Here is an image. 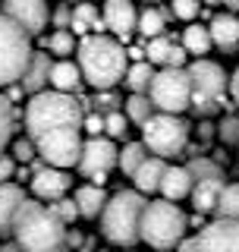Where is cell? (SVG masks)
I'll list each match as a JSON object with an SVG mask.
<instances>
[{
  "label": "cell",
  "instance_id": "19",
  "mask_svg": "<svg viewBox=\"0 0 239 252\" xmlns=\"http://www.w3.org/2000/svg\"><path fill=\"white\" fill-rule=\"evenodd\" d=\"M167 167H170V164L161 161V158H148V161L139 167V173L132 177L135 192H142V195L161 192V183H164V173H167Z\"/></svg>",
  "mask_w": 239,
  "mask_h": 252
},
{
  "label": "cell",
  "instance_id": "13",
  "mask_svg": "<svg viewBox=\"0 0 239 252\" xmlns=\"http://www.w3.org/2000/svg\"><path fill=\"white\" fill-rule=\"evenodd\" d=\"M73 186V177L66 170L47 167V164H38L35 173H31V192L44 202H60L66 199V189Z\"/></svg>",
  "mask_w": 239,
  "mask_h": 252
},
{
  "label": "cell",
  "instance_id": "23",
  "mask_svg": "<svg viewBox=\"0 0 239 252\" xmlns=\"http://www.w3.org/2000/svg\"><path fill=\"white\" fill-rule=\"evenodd\" d=\"M214 47L211 41V29L202 26V22H189V29H182V51L192 54L195 60H205V54H208Z\"/></svg>",
  "mask_w": 239,
  "mask_h": 252
},
{
  "label": "cell",
  "instance_id": "46",
  "mask_svg": "<svg viewBox=\"0 0 239 252\" xmlns=\"http://www.w3.org/2000/svg\"><path fill=\"white\" fill-rule=\"evenodd\" d=\"M66 243H69V246H79V243H82V236H79V233H66Z\"/></svg>",
  "mask_w": 239,
  "mask_h": 252
},
{
  "label": "cell",
  "instance_id": "44",
  "mask_svg": "<svg viewBox=\"0 0 239 252\" xmlns=\"http://www.w3.org/2000/svg\"><path fill=\"white\" fill-rule=\"evenodd\" d=\"M198 136H202V142H208V139H214V126H211L208 120H202V126H198Z\"/></svg>",
  "mask_w": 239,
  "mask_h": 252
},
{
  "label": "cell",
  "instance_id": "28",
  "mask_svg": "<svg viewBox=\"0 0 239 252\" xmlns=\"http://www.w3.org/2000/svg\"><path fill=\"white\" fill-rule=\"evenodd\" d=\"M123 107H126V120H129V123H139V126H145L151 117L157 114L148 94H129Z\"/></svg>",
  "mask_w": 239,
  "mask_h": 252
},
{
  "label": "cell",
  "instance_id": "6",
  "mask_svg": "<svg viewBox=\"0 0 239 252\" xmlns=\"http://www.w3.org/2000/svg\"><path fill=\"white\" fill-rule=\"evenodd\" d=\"M31 35L22 32L10 16L0 13V89L19 85L31 63Z\"/></svg>",
  "mask_w": 239,
  "mask_h": 252
},
{
  "label": "cell",
  "instance_id": "32",
  "mask_svg": "<svg viewBox=\"0 0 239 252\" xmlns=\"http://www.w3.org/2000/svg\"><path fill=\"white\" fill-rule=\"evenodd\" d=\"M13 129H16V110L6 101V94H0V155H3L6 142L13 139Z\"/></svg>",
  "mask_w": 239,
  "mask_h": 252
},
{
  "label": "cell",
  "instance_id": "39",
  "mask_svg": "<svg viewBox=\"0 0 239 252\" xmlns=\"http://www.w3.org/2000/svg\"><path fill=\"white\" fill-rule=\"evenodd\" d=\"M82 129L89 132V139H101V132H104V117L101 114H85Z\"/></svg>",
  "mask_w": 239,
  "mask_h": 252
},
{
  "label": "cell",
  "instance_id": "15",
  "mask_svg": "<svg viewBox=\"0 0 239 252\" xmlns=\"http://www.w3.org/2000/svg\"><path fill=\"white\" fill-rule=\"evenodd\" d=\"M145 54H148V63L151 66H164V69H182V63H186V51H182V44H177L173 38H154V41H148L145 47Z\"/></svg>",
  "mask_w": 239,
  "mask_h": 252
},
{
  "label": "cell",
  "instance_id": "4",
  "mask_svg": "<svg viewBox=\"0 0 239 252\" xmlns=\"http://www.w3.org/2000/svg\"><path fill=\"white\" fill-rule=\"evenodd\" d=\"M148 208V199L135 189H123L114 199H107V208L101 215V233L114 246H135L142 240V215Z\"/></svg>",
  "mask_w": 239,
  "mask_h": 252
},
{
  "label": "cell",
  "instance_id": "30",
  "mask_svg": "<svg viewBox=\"0 0 239 252\" xmlns=\"http://www.w3.org/2000/svg\"><path fill=\"white\" fill-rule=\"evenodd\" d=\"M217 220H239V183H227L217 202Z\"/></svg>",
  "mask_w": 239,
  "mask_h": 252
},
{
  "label": "cell",
  "instance_id": "42",
  "mask_svg": "<svg viewBox=\"0 0 239 252\" xmlns=\"http://www.w3.org/2000/svg\"><path fill=\"white\" fill-rule=\"evenodd\" d=\"M230 94H233V104L239 107V66H236V73L230 76Z\"/></svg>",
  "mask_w": 239,
  "mask_h": 252
},
{
  "label": "cell",
  "instance_id": "24",
  "mask_svg": "<svg viewBox=\"0 0 239 252\" xmlns=\"http://www.w3.org/2000/svg\"><path fill=\"white\" fill-rule=\"evenodd\" d=\"M76 205L82 218H98L107 208V192L101 186H79L76 189Z\"/></svg>",
  "mask_w": 239,
  "mask_h": 252
},
{
  "label": "cell",
  "instance_id": "35",
  "mask_svg": "<svg viewBox=\"0 0 239 252\" xmlns=\"http://www.w3.org/2000/svg\"><path fill=\"white\" fill-rule=\"evenodd\" d=\"M51 211L63 220V224H73V220L79 218V205H76V199H60V202H54Z\"/></svg>",
  "mask_w": 239,
  "mask_h": 252
},
{
  "label": "cell",
  "instance_id": "36",
  "mask_svg": "<svg viewBox=\"0 0 239 252\" xmlns=\"http://www.w3.org/2000/svg\"><path fill=\"white\" fill-rule=\"evenodd\" d=\"M94 104H98L94 114L107 117V114H117V104H123V101H120L114 92H94Z\"/></svg>",
  "mask_w": 239,
  "mask_h": 252
},
{
  "label": "cell",
  "instance_id": "9",
  "mask_svg": "<svg viewBox=\"0 0 239 252\" xmlns=\"http://www.w3.org/2000/svg\"><path fill=\"white\" fill-rule=\"evenodd\" d=\"M189 79H192V98H205V101H220L230 85V79L224 73V66L214 60H195L186 66Z\"/></svg>",
  "mask_w": 239,
  "mask_h": 252
},
{
  "label": "cell",
  "instance_id": "22",
  "mask_svg": "<svg viewBox=\"0 0 239 252\" xmlns=\"http://www.w3.org/2000/svg\"><path fill=\"white\" fill-rule=\"evenodd\" d=\"M224 180H205V183H195L192 186V208L195 215H211L217 211V202H220V192H224Z\"/></svg>",
  "mask_w": 239,
  "mask_h": 252
},
{
  "label": "cell",
  "instance_id": "33",
  "mask_svg": "<svg viewBox=\"0 0 239 252\" xmlns=\"http://www.w3.org/2000/svg\"><path fill=\"white\" fill-rule=\"evenodd\" d=\"M104 132H107L110 142H114V139H123L126 132H129V120L123 117V110H117V114H107V117H104Z\"/></svg>",
  "mask_w": 239,
  "mask_h": 252
},
{
  "label": "cell",
  "instance_id": "48",
  "mask_svg": "<svg viewBox=\"0 0 239 252\" xmlns=\"http://www.w3.org/2000/svg\"><path fill=\"white\" fill-rule=\"evenodd\" d=\"M101 252H104V249H101Z\"/></svg>",
  "mask_w": 239,
  "mask_h": 252
},
{
  "label": "cell",
  "instance_id": "37",
  "mask_svg": "<svg viewBox=\"0 0 239 252\" xmlns=\"http://www.w3.org/2000/svg\"><path fill=\"white\" fill-rule=\"evenodd\" d=\"M217 136L227 145H239V117H224V123L217 126Z\"/></svg>",
  "mask_w": 239,
  "mask_h": 252
},
{
  "label": "cell",
  "instance_id": "43",
  "mask_svg": "<svg viewBox=\"0 0 239 252\" xmlns=\"http://www.w3.org/2000/svg\"><path fill=\"white\" fill-rule=\"evenodd\" d=\"M177 252H198V240L195 236H186V240L177 246Z\"/></svg>",
  "mask_w": 239,
  "mask_h": 252
},
{
  "label": "cell",
  "instance_id": "40",
  "mask_svg": "<svg viewBox=\"0 0 239 252\" xmlns=\"http://www.w3.org/2000/svg\"><path fill=\"white\" fill-rule=\"evenodd\" d=\"M13 155L19 158L22 164H29L38 152H35V145H31V139H16V142H13Z\"/></svg>",
  "mask_w": 239,
  "mask_h": 252
},
{
  "label": "cell",
  "instance_id": "29",
  "mask_svg": "<svg viewBox=\"0 0 239 252\" xmlns=\"http://www.w3.org/2000/svg\"><path fill=\"white\" fill-rule=\"evenodd\" d=\"M189 177H192V183H205V180H224V167H220L217 161H211V158H192V161L186 164Z\"/></svg>",
  "mask_w": 239,
  "mask_h": 252
},
{
  "label": "cell",
  "instance_id": "41",
  "mask_svg": "<svg viewBox=\"0 0 239 252\" xmlns=\"http://www.w3.org/2000/svg\"><path fill=\"white\" fill-rule=\"evenodd\" d=\"M13 173H16V161H13V158H6V155H0V186H3Z\"/></svg>",
  "mask_w": 239,
  "mask_h": 252
},
{
  "label": "cell",
  "instance_id": "18",
  "mask_svg": "<svg viewBox=\"0 0 239 252\" xmlns=\"http://www.w3.org/2000/svg\"><path fill=\"white\" fill-rule=\"evenodd\" d=\"M22 205H26V192L19 186L13 183L0 186V236H13V224Z\"/></svg>",
  "mask_w": 239,
  "mask_h": 252
},
{
  "label": "cell",
  "instance_id": "17",
  "mask_svg": "<svg viewBox=\"0 0 239 252\" xmlns=\"http://www.w3.org/2000/svg\"><path fill=\"white\" fill-rule=\"evenodd\" d=\"M208 29H211L214 47H220V51H239V16L227 13V10L214 13L211 22H208Z\"/></svg>",
  "mask_w": 239,
  "mask_h": 252
},
{
  "label": "cell",
  "instance_id": "27",
  "mask_svg": "<svg viewBox=\"0 0 239 252\" xmlns=\"http://www.w3.org/2000/svg\"><path fill=\"white\" fill-rule=\"evenodd\" d=\"M148 148L142 145V142H129V145H123V152H120V161H117V167L126 173V177H135L139 173V167L148 161Z\"/></svg>",
  "mask_w": 239,
  "mask_h": 252
},
{
  "label": "cell",
  "instance_id": "12",
  "mask_svg": "<svg viewBox=\"0 0 239 252\" xmlns=\"http://www.w3.org/2000/svg\"><path fill=\"white\" fill-rule=\"evenodd\" d=\"M195 240L198 252H239V220H211Z\"/></svg>",
  "mask_w": 239,
  "mask_h": 252
},
{
  "label": "cell",
  "instance_id": "16",
  "mask_svg": "<svg viewBox=\"0 0 239 252\" xmlns=\"http://www.w3.org/2000/svg\"><path fill=\"white\" fill-rule=\"evenodd\" d=\"M51 69H54L51 54H47V51H35V54H31L29 69H26V76H22V82H19L22 92H29L31 98L41 94V92H47L44 85H51Z\"/></svg>",
  "mask_w": 239,
  "mask_h": 252
},
{
  "label": "cell",
  "instance_id": "26",
  "mask_svg": "<svg viewBox=\"0 0 239 252\" xmlns=\"http://www.w3.org/2000/svg\"><path fill=\"white\" fill-rule=\"evenodd\" d=\"M123 82L129 85V92H132V94H148L151 82H154V66H151L148 60L132 63V66L126 69V79H123Z\"/></svg>",
  "mask_w": 239,
  "mask_h": 252
},
{
  "label": "cell",
  "instance_id": "3",
  "mask_svg": "<svg viewBox=\"0 0 239 252\" xmlns=\"http://www.w3.org/2000/svg\"><path fill=\"white\" fill-rule=\"evenodd\" d=\"M13 240L22 252H57L66 243V224L51 211V205L26 199L13 224Z\"/></svg>",
  "mask_w": 239,
  "mask_h": 252
},
{
  "label": "cell",
  "instance_id": "34",
  "mask_svg": "<svg viewBox=\"0 0 239 252\" xmlns=\"http://www.w3.org/2000/svg\"><path fill=\"white\" fill-rule=\"evenodd\" d=\"M170 13L177 16V19H182V22H192L195 16L202 13V3H195V0H173Z\"/></svg>",
  "mask_w": 239,
  "mask_h": 252
},
{
  "label": "cell",
  "instance_id": "8",
  "mask_svg": "<svg viewBox=\"0 0 239 252\" xmlns=\"http://www.w3.org/2000/svg\"><path fill=\"white\" fill-rule=\"evenodd\" d=\"M148 98L157 114L179 117L186 107H192V79L186 69H161V73H154Z\"/></svg>",
  "mask_w": 239,
  "mask_h": 252
},
{
  "label": "cell",
  "instance_id": "5",
  "mask_svg": "<svg viewBox=\"0 0 239 252\" xmlns=\"http://www.w3.org/2000/svg\"><path fill=\"white\" fill-rule=\"evenodd\" d=\"M186 230H189V218L182 215L179 205L157 199V202H148L145 215H142L139 236L154 252H167V249L179 246V243L186 240Z\"/></svg>",
  "mask_w": 239,
  "mask_h": 252
},
{
  "label": "cell",
  "instance_id": "38",
  "mask_svg": "<svg viewBox=\"0 0 239 252\" xmlns=\"http://www.w3.org/2000/svg\"><path fill=\"white\" fill-rule=\"evenodd\" d=\"M54 26H57V32H69V26H73V6L69 3H60L57 10H54Z\"/></svg>",
  "mask_w": 239,
  "mask_h": 252
},
{
  "label": "cell",
  "instance_id": "1",
  "mask_svg": "<svg viewBox=\"0 0 239 252\" xmlns=\"http://www.w3.org/2000/svg\"><path fill=\"white\" fill-rule=\"evenodd\" d=\"M85 114L73 94L41 92L26 104V129L47 167H73L82 158Z\"/></svg>",
  "mask_w": 239,
  "mask_h": 252
},
{
  "label": "cell",
  "instance_id": "14",
  "mask_svg": "<svg viewBox=\"0 0 239 252\" xmlns=\"http://www.w3.org/2000/svg\"><path fill=\"white\" fill-rule=\"evenodd\" d=\"M101 19H104L107 32H114V38L120 44L139 29V10H135L129 0H107L104 10H101Z\"/></svg>",
  "mask_w": 239,
  "mask_h": 252
},
{
  "label": "cell",
  "instance_id": "11",
  "mask_svg": "<svg viewBox=\"0 0 239 252\" xmlns=\"http://www.w3.org/2000/svg\"><path fill=\"white\" fill-rule=\"evenodd\" d=\"M3 16H10V19L19 26L22 32H29V35H41V29L47 26V19H51V10H47V3L41 0H6Z\"/></svg>",
  "mask_w": 239,
  "mask_h": 252
},
{
  "label": "cell",
  "instance_id": "2",
  "mask_svg": "<svg viewBox=\"0 0 239 252\" xmlns=\"http://www.w3.org/2000/svg\"><path fill=\"white\" fill-rule=\"evenodd\" d=\"M76 57L82 82H89L94 92H114V85L126 79V69H129V57H126L123 44L110 35L82 38Z\"/></svg>",
  "mask_w": 239,
  "mask_h": 252
},
{
  "label": "cell",
  "instance_id": "45",
  "mask_svg": "<svg viewBox=\"0 0 239 252\" xmlns=\"http://www.w3.org/2000/svg\"><path fill=\"white\" fill-rule=\"evenodd\" d=\"M224 6H227V13H233V16L239 13V0H227V3H224Z\"/></svg>",
  "mask_w": 239,
  "mask_h": 252
},
{
  "label": "cell",
  "instance_id": "31",
  "mask_svg": "<svg viewBox=\"0 0 239 252\" xmlns=\"http://www.w3.org/2000/svg\"><path fill=\"white\" fill-rule=\"evenodd\" d=\"M44 47L51 54H57L60 60H69V54L79 51V44H76V35L73 32H51V35L44 38Z\"/></svg>",
  "mask_w": 239,
  "mask_h": 252
},
{
  "label": "cell",
  "instance_id": "25",
  "mask_svg": "<svg viewBox=\"0 0 239 252\" xmlns=\"http://www.w3.org/2000/svg\"><path fill=\"white\" fill-rule=\"evenodd\" d=\"M167 16H173L170 10H157V6H145V10H139V35H145L148 41H154V38L164 35V26H167Z\"/></svg>",
  "mask_w": 239,
  "mask_h": 252
},
{
  "label": "cell",
  "instance_id": "10",
  "mask_svg": "<svg viewBox=\"0 0 239 252\" xmlns=\"http://www.w3.org/2000/svg\"><path fill=\"white\" fill-rule=\"evenodd\" d=\"M117 161H120V152H117V145L110 142L107 136H101V139H85L82 142V158H79V173L82 177H107V170L110 167H117Z\"/></svg>",
  "mask_w": 239,
  "mask_h": 252
},
{
  "label": "cell",
  "instance_id": "7",
  "mask_svg": "<svg viewBox=\"0 0 239 252\" xmlns=\"http://www.w3.org/2000/svg\"><path fill=\"white\" fill-rule=\"evenodd\" d=\"M142 145L151 152V158H161V161H167L173 155H182L189 145V123L182 117L154 114L142 126Z\"/></svg>",
  "mask_w": 239,
  "mask_h": 252
},
{
  "label": "cell",
  "instance_id": "20",
  "mask_svg": "<svg viewBox=\"0 0 239 252\" xmlns=\"http://www.w3.org/2000/svg\"><path fill=\"white\" fill-rule=\"evenodd\" d=\"M192 177H189L186 167H167L164 173V183H161V192H164V202H173L177 205L179 199H186V195H192Z\"/></svg>",
  "mask_w": 239,
  "mask_h": 252
},
{
  "label": "cell",
  "instance_id": "47",
  "mask_svg": "<svg viewBox=\"0 0 239 252\" xmlns=\"http://www.w3.org/2000/svg\"><path fill=\"white\" fill-rule=\"evenodd\" d=\"M0 252H22V249H16L13 243H6V246H0ZM57 252H66V249H57Z\"/></svg>",
  "mask_w": 239,
  "mask_h": 252
},
{
  "label": "cell",
  "instance_id": "21",
  "mask_svg": "<svg viewBox=\"0 0 239 252\" xmlns=\"http://www.w3.org/2000/svg\"><path fill=\"white\" fill-rule=\"evenodd\" d=\"M79 85H82L79 63H73V60H54V69H51V92L76 94Z\"/></svg>",
  "mask_w": 239,
  "mask_h": 252
}]
</instances>
